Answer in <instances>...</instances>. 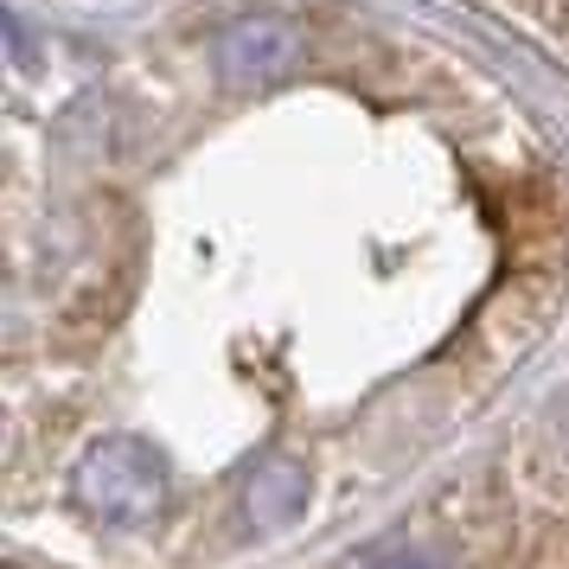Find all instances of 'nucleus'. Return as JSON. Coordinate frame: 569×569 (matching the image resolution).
<instances>
[{
    "instance_id": "obj_2",
    "label": "nucleus",
    "mask_w": 569,
    "mask_h": 569,
    "mask_svg": "<svg viewBox=\"0 0 569 569\" xmlns=\"http://www.w3.org/2000/svg\"><path fill=\"white\" fill-rule=\"evenodd\" d=\"M301 52H308V39H301L295 20L250 13V20H237L218 39V78L231 83V90H269V83H282L301 64Z\"/></svg>"
},
{
    "instance_id": "obj_3",
    "label": "nucleus",
    "mask_w": 569,
    "mask_h": 569,
    "mask_svg": "<svg viewBox=\"0 0 569 569\" xmlns=\"http://www.w3.org/2000/svg\"><path fill=\"white\" fill-rule=\"evenodd\" d=\"M243 506H250V525L257 531H288L295 518L308 512V467L301 461H262L250 473V492H243Z\"/></svg>"
},
{
    "instance_id": "obj_4",
    "label": "nucleus",
    "mask_w": 569,
    "mask_h": 569,
    "mask_svg": "<svg viewBox=\"0 0 569 569\" xmlns=\"http://www.w3.org/2000/svg\"><path fill=\"white\" fill-rule=\"evenodd\" d=\"M365 569H441V563L429 557V550H410V543H403V550H385V557H371Z\"/></svg>"
},
{
    "instance_id": "obj_1",
    "label": "nucleus",
    "mask_w": 569,
    "mask_h": 569,
    "mask_svg": "<svg viewBox=\"0 0 569 569\" xmlns=\"http://www.w3.org/2000/svg\"><path fill=\"white\" fill-rule=\"evenodd\" d=\"M71 492L103 525H154L167 512V461L134 436H103L97 448H83Z\"/></svg>"
}]
</instances>
